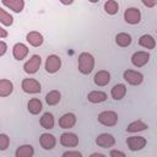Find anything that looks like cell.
<instances>
[{"label": "cell", "mask_w": 157, "mask_h": 157, "mask_svg": "<svg viewBox=\"0 0 157 157\" xmlns=\"http://www.w3.org/2000/svg\"><path fill=\"white\" fill-rule=\"evenodd\" d=\"M94 67V58L90 53H81L78 55V71L83 75H88L92 72Z\"/></svg>", "instance_id": "6da1fadb"}, {"label": "cell", "mask_w": 157, "mask_h": 157, "mask_svg": "<svg viewBox=\"0 0 157 157\" xmlns=\"http://www.w3.org/2000/svg\"><path fill=\"white\" fill-rule=\"evenodd\" d=\"M98 121L104 126H114L118 123V114L113 110H104L98 114Z\"/></svg>", "instance_id": "7a4b0ae2"}, {"label": "cell", "mask_w": 157, "mask_h": 157, "mask_svg": "<svg viewBox=\"0 0 157 157\" xmlns=\"http://www.w3.org/2000/svg\"><path fill=\"white\" fill-rule=\"evenodd\" d=\"M40 64H42V58H40L39 55L34 54V55H32V56L29 58L28 61L25 63V65H23V70H25L26 74L33 75V74H36V72L39 70Z\"/></svg>", "instance_id": "3957f363"}, {"label": "cell", "mask_w": 157, "mask_h": 157, "mask_svg": "<svg viewBox=\"0 0 157 157\" xmlns=\"http://www.w3.org/2000/svg\"><path fill=\"white\" fill-rule=\"evenodd\" d=\"M21 87H22L23 92L31 93V94H36V93H39L42 91L40 83L34 78H25L21 83Z\"/></svg>", "instance_id": "277c9868"}, {"label": "cell", "mask_w": 157, "mask_h": 157, "mask_svg": "<svg viewBox=\"0 0 157 157\" xmlns=\"http://www.w3.org/2000/svg\"><path fill=\"white\" fill-rule=\"evenodd\" d=\"M61 66V59L60 56L55 55V54H52L47 58L45 60V71L49 72V74H55Z\"/></svg>", "instance_id": "5b68a950"}, {"label": "cell", "mask_w": 157, "mask_h": 157, "mask_svg": "<svg viewBox=\"0 0 157 157\" xmlns=\"http://www.w3.org/2000/svg\"><path fill=\"white\" fill-rule=\"evenodd\" d=\"M123 76H124V80L132 86H137L144 81V75L135 70H126L124 71Z\"/></svg>", "instance_id": "8992f818"}, {"label": "cell", "mask_w": 157, "mask_h": 157, "mask_svg": "<svg viewBox=\"0 0 157 157\" xmlns=\"http://www.w3.org/2000/svg\"><path fill=\"white\" fill-rule=\"evenodd\" d=\"M124 20L130 25H137L141 21V12L136 7H129L124 12Z\"/></svg>", "instance_id": "52a82bcc"}, {"label": "cell", "mask_w": 157, "mask_h": 157, "mask_svg": "<svg viewBox=\"0 0 157 157\" xmlns=\"http://www.w3.org/2000/svg\"><path fill=\"white\" fill-rule=\"evenodd\" d=\"M150 60V54L147 52H135L131 56V64L136 67H141L144 65H146Z\"/></svg>", "instance_id": "ba28073f"}, {"label": "cell", "mask_w": 157, "mask_h": 157, "mask_svg": "<svg viewBox=\"0 0 157 157\" xmlns=\"http://www.w3.org/2000/svg\"><path fill=\"white\" fill-rule=\"evenodd\" d=\"M126 144L131 151H140L146 146V139L144 136H130L128 137Z\"/></svg>", "instance_id": "9c48e42d"}, {"label": "cell", "mask_w": 157, "mask_h": 157, "mask_svg": "<svg viewBox=\"0 0 157 157\" xmlns=\"http://www.w3.org/2000/svg\"><path fill=\"white\" fill-rule=\"evenodd\" d=\"M60 144L64 147H76L78 144V137L72 132H64L60 136Z\"/></svg>", "instance_id": "30bf717a"}, {"label": "cell", "mask_w": 157, "mask_h": 157, "mask_svg": "<svg viewBox=\"0 0 157 157\" xmlns=\"http://www.w3.org/2000/svg\"><path fill=\"white\" fill-rule=\"evenodd\" d=\"M96 144H97L99 147L109 148V147H112V146L115 144V139H114L113 135H110V134H101V135H98V137L96 139Z\"/></svg>", "instance_id": "8fae6325"}, {"label": "cell", "mask_w": 157, "mask_h": 157, "mask_svg": "<svg viewBox=\"0 0 157 157\" xmlns=\"http://www.w3.org/2000/svg\"><path fill=\"white\" fill-rule=\"evenodd\" d=\"M28 54V47L23 43H16L12 48V55L16 60H23Z\"/></svg>", "instance_id": "7c38bea8"}, {"label": "cell", "mask_w": 157, "mask_h": 157, "mask_svg": "<svg viewBox=\"0 0 157 157\" xmlns=\"http://www.w3.org/2000/svg\"><path fill=\"white\" fill-rule=\"evenodd\" d=\"M76 124V115L74 113H65L59 119V126L61 129H70Z\"/></svg>", "instance_id": "4fadbf2b"}, {"label": "cell", "mask_w": 157, "mask_h": 157, "mask_svg": "<svg viewBox=\"0 0 157 157\" xmlns=\"http://www.w3.org/2000/svg\"><path fill=\"white\" fill-rule=\"evenodd\" d=\"M39 144L40 146L44 148V150H53L55 147V144H56V140L55 137L52 135V134H42L40 137H39Z\"/></svg>", "instance_id": "5bb4252c"}, {"label": "cell", "mask_w": 157, "mask_h": 157, "mask_svg": "<svg viewBox=\"0 0 157 157\" xmlns=\"http://www.w3.org/2000/svg\"><path fill=\"white\" fill-rule=\"evenodd\" d=\"M26 40L32 45V47H40L43 44V36L37 32V31H32L29 33H27L26 36Z\"/></svg>", "instance_id": "9a60e30c"}, {"label": "cell", "mask_w": 157, "mask_h": 157, "mask_svg": "<svg viewBox=\"0 0 157 157\" xmlns=\"http://www.w3.org/2000/svg\"><path fill=\"white\" fill-rule=\"evenodd\" d=\"M93 81H94V83L97 86H105L110 81V74L108 71H105V70H101L94 75Z\"/></svg>", "instance_id": "2e32d148"}, {"label": "cell", "mask_w": 157, "mask_h": 157, "mask_svg": "<svg viewBox=\"0 0 157 157\" xmlns=\"http://www.w3.org/2000/svg\"><path fill=\"white\" fill-rule=\"evenodd\" d=\"M112 97L115 99V101H120L125 97L126 94V86L124 83H117L113 86L112 88Z\"/></svg>", "instance_id": "e0dca14e"}, {"label": "cell", "mask_w": 157, "mask_h": 157, "mask_svg": "<svg viewBox=\"0 0 157 157\" xmlns=\"http://www.w3.org/2000/svg\"><path fill=\"white\" fill-rule=\"evenodd\" d=\"M13 91V83L10 80H0V97H7Z\"/></svg>", "instance_id": "ac0fdd59"}, {"label": "cell", "mask_w": 157, "mask_h": 157, "mask_svg": "<svg viewBox=\"0 0 157 157\" xmlns=\"http://www.w3.org/2000/svg\"><path fill=\"white\" fill-rule=\"evenodd\" d=\"M27 109L31 114L36 115V114H39L43 109V105H42V102L38 99V98H32L28 101L27 103Z\"/></svg>", "instance_id": "d6986e66"}, {"label": "cell", "mask_w": 157, "mask_h": 157, "mask_svg": "<svg viewBox=\"0 0 157 157\" xmlns=\"http://www.w3.org/2000/svg\"><path fill=\"white\" fill-rule=\"evenodd\" d=\"M2 5L6 7L11 9L15 12H21L25 7V1L23 0H2Z\"/></svg>", "instance_id": "ffe728a7"}, {"label": "cell", "mask_w": 157, "mask_h": 157, "mask_svg": "<svg viewBox=\"0 0 157 157\" xmlns=\"http://www.w3.org/2000/svg\"><path fill=\"white\" fill-rule=\"evenodd\" d=\"M139 44H140L141 47L146 48V49H153V48L156 47V40H155V38H153L152 36H150V34H144V36L140 37Z\"/></svg>", "instance_id": "44dd1931"}, {"label": "cell", "mask_w": 157, "mask_h": 157, "mask_svg": "<svg viewBox=\"0 0 157 157\" xmlns=\"http://www.w3.org/2000/svg\"><path fill=\"white\" fill-rule=\"evenodd\" d=\"M87 99L92 103H101V102H104L107 99V93L102 92V91H92L88 93Z\"/></svg>", "instance_id": "7402d4cb"}, {"label": "cell", "mask_w": 157, "mask_h": 157, "mask_svg": "<svg viewBox=\"0 0 157 157\" xmlns=\"http://www.w3.org/2000/svg\"><path fill=\"white\" fill-rule=\"evenodd\" d=\"M148 126L146 123H144L142 120H135L132 123H130L126 128V131L128 132H139V131H144L146 130Z\"/></svg>", "instance_id": "603a6c76"}, {"label": "cell", "mask_w": 157, "mask_h": 157, "mask_svg": "<svg viewBox=\"0 0 157 157\" xmlns=\"http://www.w3.org/2000/svg\"><path fill=\"white\" fill-rule=\"evenodd\" d=\"M39 123H40L42 128H44V129H48V130H49V129H53V128H54V117H53V114L49 113V112L44 113V114L42 115Z\"/></svg>", "instance_id": "cb8c5ba5"}, {"label": "cell", "mask_w": 157, "mask_h": 157, "mask_svg": "<svg viewBox=\"0 0 157 157\" xmlns=\"http://www.w3.org/2000/svg\"><path fill=\"white\" fill-rule=\"evenodd\" d=\"M15 155L16 157H32L34 155V150L31 145H22L16 150Z\"/></svg>", "instance_id": "d4e9b609"}, {"label": "cell", "mask_w": 157, "mask_h": 157, "mask_svg": "<svg viewBox=\"0 0 157 157\" xmlns=\"http://www.w3.org/2000/svg\"><path fill=\"white\" fill-rule=\"evenodd\" d=\"M115 43H117L119 47H123V48L129 47V45L131 44V36L128 34V33H125V32H121V33L117 34V37H115Z\"/></svg>", "instance_id": "484cf974"}, {"label": "cell", "mask_w": 157, "mask_h": 157, "mask_svg": "<svg viewBox=\"0 0 157 157\" xmlns=\"http://www.w3.org/2000/svg\"><path fill=\"white\" fill-rule=\"evenodd\" d=\"M60 99H61V94H60V92L56 91V90H53V91L48 92L47 96H45V102H47L49 105H55V104H58V103L60 102Z\"/></svg>", "instance_id": "4316f807"}, {"label": "cell", "mask_w": 157, "mask_h": 157, "mask_svg": "<svg viewBox=\"0 0 157 157\" xmlns=\"http://www.w3.org/2000/svg\"><path fill=\"white\" fill-rule=\"evenodd\" d=\"M104 11L108 15H115L119 11V5L115 0H108L104 4Z\"/></svg>", "instance_id": "83f0119b"}, {"label": "cell", "mask_w": 157, "mask_h": 157, "mask_svg": "<svg viewBox=\"0 0 157 157\" xmlns=\"http://www.w3.org/2000/svg\"><path fill=\"white\" fill-rule=\"evenodd\" d=\"M0 22L2 25H5V26H11L13 23L12 16L10 13H7L5 10H2L1 7H0Z\"/></svg>", "instance_id": "f1b7e54d"}, {"label": "cell", "mask_w": 157, "mask_h": 157, "mask_svg": "<svg viewBox=\"0 0 157 157\" xmlns=\"http://www.w3.org/2000/svg\"><path fill=\"white\" fill-rule=\"evenodd\" d=\"M10 145V137L6 134H0V151H5Z\"/></svg>", "instance_id": "f546056e"}, {"label": "cell", "mask_w": 157, "mask_h": 157, "mask_svg": "<svg viewBox=\"0 0 157 157\" xmlns=\"http://www.w3.org/2000/svg\"><path fill=\"white\" fill-rule=\"evenodd\" d=\"M81 152L78 151H66L63 153V157H81Z\"/></svg>", "instance_id": "4dcf8cb0"}, {"label": "cell", "mask_w": 157, "mask_h": 157, "mask_svg": "<svg viewBox=\"0 0 157 157\" xmlns=\"http://www.w3.org/2000/svg\"><path fill=\"white\" fill-rule=\"evenodd\" d=\"M141 1H142V4H144L145 6H147V7H155L156 4H157V0H141Z\"/></svg>", "instance_id": "1f68e13d"}, {"label": "cell", "mask_w": 157, "mask_h": 157, "mask_svg": "<svg viewBox=\"0 0 157 157\" xmlns=\"http://www.w3.org/2000/svg\"><path fill=\"white\" fill-rule=\"evenodd\" d=\"M7 50V44L2 40H0V56H2Z\"/></svg>", "instance_id": "d6a6232c"}, {"label": "cell", "mask_w": 157, "mask_h": 157, "mask_svg": "<svg viewBox=\"0 0 157 157\" xmlns=\"http://www.w3.org/2000/svg\"><path fill=\"white\" fill-rule=\"evenodd\" d=\"M109 155H110L112 157H118V156H120V157H125V153H124V152H121V151H117V150L110 151Z\"/></svg>", "instance_id": "836d02e7"}, {"label": "cell", "mask_w": 157, "mask_h": 157, "mask_svg": "<svg viewBox=\"0 0 157 157\" xmlns=\"http://www.w3.org/2000/svg\"><path fill=\"white\" fill-rule=\"evenodd\" d=\"M5 37H7V31L4 29V28L0 26V38H5Z\"/></svg>", "instance_id": "e575fe53"}, {"label": "cell", "mask_w": 157, "mask_h": 157, "mask_svg": "<svg viewBox=\"0 0 157 157\" xmlns=\"http://www.w3.org/2000/svg\"><path fill=\"white\" fill-rule=\"evenodd\" d=\"M61 4H64V5H71L72 2H74V0H59Z\"/></svg>", "instance_id": "d590c367"}, {"label": "cell", "mask_w": 157, "mask_h": 157, "mask_svg": "<svg viewBox=\"0 0 157 157\" xmlns=\"http://www.w3.org/2000/svg\"><path fill=\"white\" fill-rule=\"evenodd\" d=\"M92 157H104L103 153H92Z\"/></svg>", "instance_id": "8d00e7d4"}, {"label": "cell", "mask_w": 157, "mask_h": 157, "mask_svg": "<svg viewBox=\"0 0 157 157\" xmlns=\"http://www.w3.org/2000/svg\"><path fill=\"white\" fill-rule=\"evenodd\" d=\"M88 1H90V2H93V4H94V2H98L99 0H88Z\"/></svg>", "instance_id": "74e56055"}]
</instances>
